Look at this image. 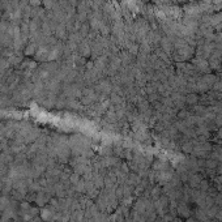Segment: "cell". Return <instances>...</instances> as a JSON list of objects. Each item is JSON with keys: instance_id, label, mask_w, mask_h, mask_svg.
Here are the masks:
<instances>
[{"instance_id": "obj_1", "label": "cell", "mask_w": 222, "mask_h": 222, "mask_svg": "<svg viewBox=\"0 0 222 222\" xmlns=\"http://www.w3.org/2000/svg\"><path fill=\"white\" fill-rule=\"evenodd\" d=\"M50 216H51V213H50V212H47V210L42 212V217H43V219H48Z\"/></svg>"}]
</instances>
